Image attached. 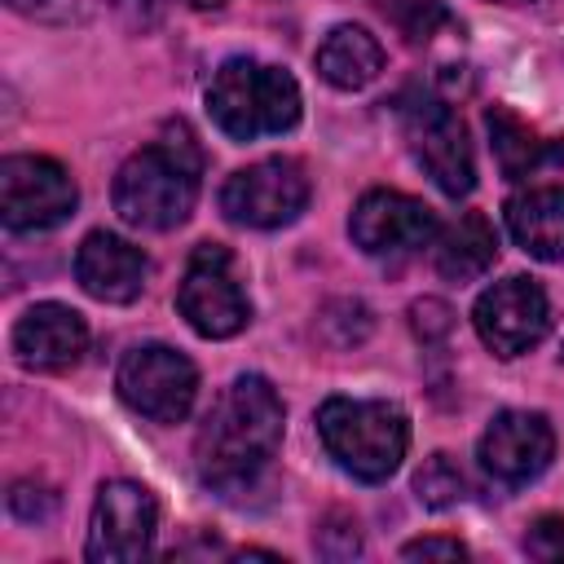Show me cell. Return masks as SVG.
<instances>
[{"mask_svg": "<svg viewBox=\"0 0 564 564\" xmlns=\"http://www.w3.org/2000/svg\"><path fill=\"white\" fill-rule=\"evenodd\" d=\"M145 273H150V260L141 256V247L106 229H93L75 251V278L101 304L137 300L145 291Z\"/></svg>", "mask_w": 564, "mask_h": 564, "instance_id": "obj_15", "label": "cell"}, {"mask_svg": "<svg viewBox=\"0 0 564 564\" xmlns=\"http://www.w3.org/2000/svg\"><path fill=\"white\" fill-rule=\"evenodd\" d=\"M212 123L234 141L278 137L300 123V84L269 62L229 57L207 84Z\"/></svg>", "mask_w": 564, "mask_h": 564, "instance_id": "obj_4", "label": "cell"}, {"mask_svg": "<svg viewBox=\"0 0 564 564\" xmlns=\"http://www.w3.org/2000/svg\"><path fill=\"white\" fill-rule=\"evenodd\" d=\"M410 317H414V330H419L423 344H427V339H441V335L449 330V308H445L441 300H419V304L410 308Z\"/></svg>", "mask_w": 564, "mask_h": 564, "instance_id": "obj_23", "label": "cell"}, {"mask_svg": "<svg viewBox=\"0 0 564 564\" xmlns=\"http://www.w3.org/2000/svg\"><path fill=\"white\" fill-rule=\"evenodd\" d=\"M53 494L44 489V485H35V480H18L13 489H9V511L18 516V520H44L48 511H53Z\"/></svg>", "mask_w": 564, "mask_h": 564, "instance_id": "obj_21", "label": "cell"}, {"mask_svg": "<svg viewBox=\"0 0 564 564\" xmlns=\"http://www.w3.org/2000/svg\"><path fill=\"white\" fill-rule=\"evenodd\" d=\"M88 348V322L57 300L31 304L13 322V357L26 370H66L84 357Z\"/></svg>", "mask_w": 564, "mask_h": 564, "instance_id": "obj_14", "label": "cell"}, {"mask_svg": "<svg viewBox=\"0 0 564 564\" xmlns=\"http://www.w3.org/2000/svg\"><path fill=\"white\" fill-rule=\"evenodd\" d=\"M348 234L375 260H405L436 238V212L401 189H370L357 198Z\"/></svg>", "mask_w": 564, "mask_h": 564, "instance_id": "obj_12", "label": "cell"}, {"mask_svg": "<svg viewBox=\"0 0 564 564\" xmlns=\"http://www.w3.org/2000/svg\"><path fill=\"white\" fill-rule=\"evenodd\" d=\"M282 423H286V410L273 383L264 375H238L216 397V405L207 410L194 436L198 480L225 498L251 489L282 445Z\"/></svg>", "mask_w": 564, "mask_h": 564, "instance_id": "obj_1", "label": "cell"}, {"mask_svg": "<svg viewBox=\"0 0 564 564\" xmlns=\"http://www.w3.org/2000/svg\"><path fill=\"white\" fill-rule=\"evenodd\" d=\"M498 260V234L480 212L458 216L436 238V273L449 282H476Z\"/></svg>", "mask_w": 564, "mask_h": 564, "instance_id": "obj_19", "label": "cell"}, {"mask_svg": "<svg viewBox=\"0 0 564 564\" xmlns=\"http://www.w3.org/2000/svg\"><path fill=\"white\" fill-rule=\"evenodd\" d=\"M313 66H317V75H322L330 88L357 93V88H366V84L379 79V70H383V44H379L366 26L339 22V26H330L326 40L317 44Z\"/></svg>", "mask_w": 564, "mask_h": 564, "instance_id": "obj_16", "label": "cell"}, {"mask_svg": "<svg viewBox=\"0 0 564 564\" xmlns=\"http://www.w3.org/2000/svg\"><path fill=\"white\" fill-rule=\"evenodd\" d=\"M79 189L57 159L9 154L0 163V220L13 234H40L70 220Z\"/></svg>", "mask_w": 564, "mask_h": 564, "instance_id": "obj_8", "label": "cell"}, {"mask_svg": "<svg viewBox=\"0 0 564 564\" xmlns=\"http://www.w3.org/2000/svg\"><path fill=\"white\" fill-rule=\"evenodd\" d=\"M401 555L405 560H463L467 546L458 538H414L401 546Z\"/></svg>", "mask_w": 564, "mask_h": 564, "instance_id": "obj_24", "label": "cell"}, {"mask_svg": "<svg viewBox=\"0 0 564 564\" xmlns=\"http://www.w3.org/2000/svg\"><path fill=\"white\" fill-rule=\"evenodd\" d=\"M494 4H524V0H494Z\"/></svg>", "mask_w": 564, "mask_h": 564, "instance_id": "obj_28", "label": "cell"}, {"mask_svg": "<svg viewBox=\"0 0 564 564\" xmlns=\"http://www.w3.org/2000/svg\"><path fill=\"white\" fill-rule=\"evenodd\" d=\"M401 137H405L414 163L432 176V185L441 194H449V198L471 194L476 159H471L467 128L449 101H441L436 93H423V88L410 93L401 101Z\"/></svg>", "mask_w": 564, "mask_h": 564, "instance_id": "obj_5", "label": "cell"}, {"mask_svg": "<svg viewBox=\"0 0 564 564\" xmlns=\"http://www.w3.org/2000/svg\"><path fill=\"white\" fill-rule=\"evenodd\" d=\"M308 194H313V185H308L304 163L278 154V159L238 167L220 185V212L247 229H282L308 207Z\"/></svg>", "mask_w": 564, "mask_h": 564, "instance_id": "obj_9", "label": "cell"}, {"mask_svg": "<svg viewBox=\"0 0 564 564\" xmlns=\"http://www.w3.org/2000/svg\"><path fill=\"white\" fill-rule=\"evenodd\" d=\"M414 494H419L423 507H436L441 511V507H454V502L467 498V476H463V467L449 454H432L414 471Z\"/></svg>", "mask_w": 564, "mask_h": 564, "instance_id": "obj_20", "label": "cell"}, {"mask_svg": "<svg viewBox=\"0 0 564 564\" xmlns=\"http://www.w3.org/2000/svg\"><path fill=\"white\" fill-rule=\"evenodd\" d=\"M471 326L489 352L520 357L551 330V300L533 278H502L489 291H480Z\"/></svg>", "mask_w": 564, "mask_h": 564, "instance_id": "obj_11", "label": "cell"}, {"mask_svg": "<svg viewBox=\"0 0 564 564\" xmlns=\"http://www.w3.org/2000/svg\"><path fill=\"white\" fill-rule=\"evenodd\" d=\"M198 176H203V150L194 132L176 119L167 123L150 145L123 159L115 172V212L132 229H176L198 203Z\"/></svg>", "mask_w": 564, "mask_h": 564, "instance_id": "obj_2", "label": "cell"}, {"mask_svg": "<svg viewBox=\"0 0 564 564\" xmlns=\"http://www.w3.org/2000/svg\"><path fill=\"white\" fill-rule=\"evenodd\" d=\"M9 4L26 18H48V22L70 18V9H75V0H9Z\"/></svg>", "mask_w": 564, "mask_h": 564, "instance_id": "obj_26", "label": "cell"}, {"mask_svg": "<svg viewBox=\"0 0 564 564\" xmlns=\"http://www.w3.org/2000/svg\"><path fill=\"white\" fill-rule=\"evenodd\" d=\"M317 436L326 454L357 480H388L410 449V419L397 401L330 397L317 410Z\"/></svg>", "mask_w": 564, "mask_h": 564, "instance_id": "obj_3", "label": "cell"}, {"mask_svg": "<svg viewBox=\"0 0 564 564\" xmlns=\"http://www.w3.org/2000/svg\"><path fill=\"white\" fill-rule=\"evenodd\" d=\"M507 229L533 260H564V185H538L507 203Z\"/></svg>", "mask_w": 564, "mask_h": 564, "instance_id": "obj_17", "label": "cell"}, {"mask_svg": "<svg viewBox=\"0 0 564 564\" xmlns=\"http://www.w3.org/2000/svg\"><path fill=\"white\" fill-rule=\"evenodd\" d=\"M524 551L538 555V560H555V555H564V520H560V516H542V520H533V529L524 533Z\"/></svg>", "mask_w": 564, "mask_h": 564, "instance_id": "obj_22", "label": "cell"}, {"mask_svg": "<svg viewBox=\"0 0 564 564\" xmlns=\"http://www.w3.org/2000/svg\"><path fill=\"white\" fill-rule=\"evenodd\" d=\"M159 533V502L137 480H106L93 498L84 555L97 564H128L150 555Z\"/></svg>", "mask_w": 564, "mask_h": 564, "instance_id": "obj_10", "label": "cell"}, {"mask_svg": "<svg viewBox=\"0 0 564 564\" xmlns=\"http://www.w3.org/2000/svg\"><path fill=\"white\" fill-rule=\"evenodd\" d=\"M115 388L128 410L150 423H181L198 397V370L167 344H137L119 357Z\"/></svg>", "mask_w": 564, "mask_h": 564, "instance_id": "obj_7", "label": "cell"}, {"mask_svg": "<svg viewBox=\"0 0 564 564\" xmlns=\"http://www.w3.org/2000/svg\"><path fill=\"white\" fill-rule=\"evenodd\" d=\"M176 308L189 322V330H198L203 339H229L251 322V300L242 291L229 247L220 242L194 247L185 278L176 286Z\"/></svg>", "mask_w": 564, "mask_h": 564, "instance_id": "obj_6", "label": "cell"}, {"mask_svg": "<svg viewBox=\"0 0 564 564\" xmlns=\"http://www.w3.org/2000/svg\"><path fill=\"white\" fill-rule=\"evenodd\" d=\"M128 26H154L163 13H167V4L172 0H106Z\"/></svg>", "mask_w": 564, "mask_h": 564, "instance_id": "obj_25", "label": "cell"}, {"mask_svg": "<svg viewBox=\"0 0 564 564\" xmlns=\"http://www.w3.org/2000/svg\"><path fill=\"white\" fill-rule=\"evenodd\" d=\"M194 9H220V4H229V0H189Z\"/></svg>", "mask_w": 564, "mask_h": 564, "instance_id": "obj_27", "label": "cell"}, {"mask_svg": "<svg viewBox=\"0 0 564 564\" xmlns=\"http://www.w3.org/2000/svg\"><path fill=\"white\" fill-rule=\"evenodd\" d=\"M555 458V432L538 410H502L480 432V467L502 485L538 480Z\"/></svg>", "mask_w": 564, "mask_h": 564, "instance_id": "obj_13", "label": "cell"}, {"mask_svg": "<svg viewBox=\"0 0 564 564\" xmlns=\"http://www.w3.org/2000/svg\"><path fill=\"white\" fill-rule=\"evenodd\" d=\"M485 128H489V145H494V159L502 167L507 181H520V176H533L538 167L564 159V141H542L520 115H511L507 106H489L485 110Z\"/></svg>", "mask_w": 564, "mask_h": 564, "instance_id": "obj_18", "label": "cell"}]
</instances>
